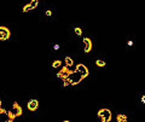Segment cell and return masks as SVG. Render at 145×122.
Listing matches in <instances>:
<instances>
[{
  "label": "cell",
  "instance_id": "6da1fadb",
  "mask_svg": "<svg viewBox=\"0 0 145 122\" xmlns=\"http://www.w3.org/2000/svg\"><path fill=\"white\" fill-rule=\"evenodd\" d=\"M6 115L8 116V122L13 121L17 116H21L22 115V108H21L20 105H18V103H15L13 104V108H12L10 111H6Z\"/></svg>",
  "mask_w": 145,
  "mask_h": 122
},
{
  "label": "cell",
  "instance_id": "7a4b0ae2",
  "mask_svg": "<svg viewBox=\"0 0 145 122\" xmlns=\"http://www.w3.org/2000/svg\"><path fill=\"white\" fill-rule=\"evenodd\" d=\"M68 79H69V81H70L71 86H74V85H78V83H80L81 81H82V76H81V74L79 73V71L74 70L71 71V73H69V75L67 76Z\"/></svg>",
  "mask_w": 145,
  "mask_h": 122
},
{
  "label": "cell",
  "instance_id": "3957f363",
  "mask_svg": "<svg viewBox=\"0 0 145 122\" xmlns=\"http://www.w3.org/2000/svg\"><path fill=\"white\" fill-rule=\"evenodd\" d=\"M98 117L103 122H109L111 120V111L109 109H102L98 111Z\"/></svg>",
  "mask_w": 145,
  "mask_h": 122
},
{
  "label": "cell",
  "instance_id": "277c9868",
  "mask_svg": "<svg viewBox=\"0 0 145 122\" xmlns=\"http://www.w3.org/2000/svg\"><path fill=\"white\" fill-rule=\"evenodd\" d=\"M75 70L79 71L83 79H85V77H87V76H88V74H90V73H88V69H87V68L83 65V64H79L78 67L75 68Z\"/></svg>",
  "mask_w": 145,
  "mask_h": 122
},
{
  "label": "cell",
  "instance_id": "5b68a950",
  "mask_svg": "<svg viewBox=\"0 0 145 122\" xmlns=\"http://www.w3.org/2000/svg\"><path fill=\"white\" fill-rule=\"evenodd\" d=\"M11 33L6 27H0V40H7Z\"/></svg>",
  "mask_w": 145,
  "mask_h": 122
},
{
  "label": "cell",
  "instance_id": "8992f818",
  "mask_svg": "<svg viewBox=\"0 0 145 122\" xmlns=\"http://www.w3.org/2000/svg\"><path fill=\"white\" fill-rule=\"evenodd\" d=\"M82 42H83V46H85L83 51L86 52V53H88V52L92 50V41H91L88 38H85V39L82 40Z\"/></svg>",
  "mask_w": 145,
  "mask_h": 122
},
{
  "label": "cell",
  "instance_id": "52a82bcc",
  "mask_svg": "<svg viewBox=\"0 0 145 122\" xmlns=\"http://www.w3.org/2000/svg\"><path fill=\"white\" fill-rule=\"evenodd\" d=\"M38 108H39V102H38L36 99H31V100H29V103H28V109H29V110L35 111Z\"/></svg>",
  "mask_w": 145,
  "mask_h": 122
},
{
  "label": "cell",
  "instance_id": "ba28073f",
  "mask_svg": "<svg viewBox=\"0 0 145 122\" xmlns=\"http://www.w3.org/2000/svg\"><path fill=\"white\" fill-rule=\"evenodd\" d=\"M68 75H69V71L67 70V68H63L62 70L57 74V76H58V77H61V79H63V77H67Z\"/></svg>",
  "mask_w": 145,
  "mask_h": 122
},
{
  "label": "cell",
  "instance_id": "9c48e42d",
  "mask_svg": "<svg viewBox=\"0 0 145 122\" xmlns=\"http://www.w3.org/2000/svg\"><path fill=\"white\" fill-rule=\"evenodd\" d=\"M116 120H117L118 122H126L127 121V116L126 115H117V117H116Z\"/></svg>",
  "mask_w": 145,
  "mask_h": 122
},
{
  "label": "cell",
  "instance_id": "30bf717a",
  "mask_svg": "<svg viewBox=\"0 0 145 122\" xmlns=\"http://www.w3.org/2000/svg\"><path fill=\"white\" fill-rule=\"evenodd\" d=\"M69 86H71L69 79L68 77H63V87H69Z\"/></svg>",
  "mask_w": 145,
  "mask_h": 122
},
{
  "label": "cell",
  "instance_id": "8fae6325",
  "mask_svg": "<svg viewBox=\"0 0 145 122\" xmlns=\"http://www.w3.org/2000/svg\"><path fill=\"white\" fill-rule=\"evenodd\" d=\"M73 64H74L73 58H70V57H65V65H67V67H70V65H73Z\"/></svg>",
  "mask_w": 145,
  "mask_h": 122
},
{
  "label": "cell",
  "instance_id": "7c38bea8",
  "mask_svg": "<svg viewBox=\"0 0 145 122\" xmlns=\"http://www.w3.org/2000/svg\"><path fill=\"white\" fill-rule=\"evenodd\" d=\"M96 64H97V67H99V68L105 67V62H104V60H102V59H98V60L96 62Z\"/></svg>",
  "mask_w": 145,
  "mask_h": 122
},
{
  "label": "cell",
  "instance_id": "4fadbf2b",
  "mask_svg": "<svg viewBox=\"0 0 145 122\" xmlns=\"http://www.w3.org/2000/svg\"><path fill=\"white\" fill-rule=\"evenodd\" d=\"M61 65H62V62H61V60H55V62L52 63V67L53 68H59Z\"/></svg>",
  "mask_w": 145,
  "mask_h": 122
},
{
  "label": "cell",
  "instance_id": "5bb4252c",
  "mask_svg": "<svg viewBox=\"0 0 145 122\" xmlns=\"http://www.w3.org/2000/svg\"><path fill=\"white\" fill-rule=\"evenodd\" d=\"M74 32H75V34H76V35H79V36L82 35V30H81V28H75Z\"/></svg>",
  "mask_w": 145,
  "mask_h": 122
},
{
  "label": "cell",
  "instance_id": "9a60e30c",
  "mask_svg": "<svg viewBox=\"0 0 145 122\" xmlns=\"http://www.w3.org/2000/svg\"><path fill=\"white\" fill-rule=\"evenodd\" d=\"M38 3H39V1H30V4H29V5H30V7L34 10V8L38 6Z\"/></svg>",
  "mask_w": 145,
  "mask_h": 122
},
{
  "label": "cell",
  "instance_id": "2e32d148",
  "mask_svg": "<svg viewBox=\"0 0 145 122\" xmlns=\"http://www.w3.org/2000/svg\"><path fill=\"white\" fill-rule=\"evenodd\" d=\"M30 10H33V8L30 7V5H29V4L25 5V6L23 7V12H28V11H30Z\"/></svg>",
  "mask_w": 145,
  "mask_h": 122
},
{
  "label": "cell",
  "instance_id": "e0dca14e",
  "mask_svg": "<svg viewBox=\"0 0 145 122\" xmlns=\"http://www.w3.org/2000/svg\"><path fill=\"white\" fill-rule=\"evenodd\" d=\"M53 50H59V45H55V46H53Z\"/></svg>",
  "mask_w": 145,
  "mask_h": 122
},
{
  "label": "cell",
  "instance_id": "ac0fdd59",
  "mask_svg": "<svg viewBox=\"0 0 145 122\" xmlns=\"http://www.w3.org/2000/svg\"><path fill=\"white\" fill-rule=\"evenodd\" d=\"M46 15H47V16H51V15H52V12L50 11V10H48V11H46Z\"/></svg>",
  "mask_w": 145,
  "mask_h": 122
},
{
  "label": "cell",
  "instance_id": "d6986e66",
  "mask_svg": "<svg viewBox=\"0 0 145 122\" xmlns=\"http://www.w3.org/2000/svg\"><path fill=\"white\" fill-rule=\"evenodd\" d=\"M127 43H128V46H132V45H133V41H128Z\"/></svg>",
  "mask_w": 145,
  "mask_h": 122
},
{
  "label": "cell",
  "instance_id": "ffe728a7",
  "mask_svg": "<svg viewBox=\"0 0 145 122\" xmlns=\"http://www.w3.org/2000/svg\"><path fill=\"white\" fill-rule=\"evenodd\" d=\"M141 103H143V104L145 103V98H144V97H141Z\"/></svg>",
  "mask_w": 145,
  "mask_h": 122
},
{
  "label": "cell",
  "instance_id": "44dd1931",
  "mask_svg": "<svg viewBox=\"0 0 145 122\" xmlns=\"http://www.w3.org/2000/svg\"><path fill=\"white\" fill-rule=\"evenodd\" d=\"M31 1H39V0H31Z\"/></svg>",
  "mask_w": 145,
  "mask_h": 122
},
{
  "label": "cell",
  "instance_id": "7402d4cb",
  "mask_svg": "<svg viewBox=\"0 0 145 122\" xmlns=\"http://www.w3.org/2000/svg\"><path fill=\"white\" fill-rule=\"evenodd\" d=\"M0 106H1V100H0Z\"/></svg>",
  "mask_w": 145,
  "mask_h": 122
}]
</instances>
